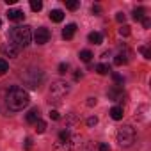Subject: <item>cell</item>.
I'll list each match as a JSON object with an SVG mask.
<instances>
[{
	"mask_svg": "<svg viewBox=\"0 0 151 151\" xmlns=\"http://www.w3.org/2000/svg\"><path fill=\"white\" fill-rule=\"evenodd\" d=\"M80 135L71 132L69 128L62 130L53 142V151H78L80 149Z\"/></svg>",
	"mask_w": 151,
	"mask_h": 151,
	"instance_id": "1",
	"label": "cell"
},
{
	"mask_svg": "<svg viewBox=\"0 0 151 151\" xmlns=\"http://www.w3.org/2000/svg\"><path fill=\"white\" fill-rule=\"evenodd\" d=\"M6 101H7V109H9V110L18 112V110H23V109L29 105L30 96H29V93H27L23 87L14 86V87H11V89H9Z\"/></svg>",
	"mask_w": 151,
	"mask_h": 151,
	"instance_id": "2",
	"label": "cell"
},
{
	"mask_svg": "<svg viewBox=\"0 0 151 151\" xmlns=\"http://www.w3.org/2000/svg\"><path fill=\"white\" fill-rule=\"evenodd\" d=\"M11 39L16 46L20 48H25L30 45V39H32V32H30V27L23 25V27H14L11 30Z\"/></svg>",
	"mask_w": 151,
	"mask_h": 151,
	"instance_id": "3",
	"label": "cell"
},
{
	"mask_svg": "<svg viewBox=\"0 0 151 151\" xmlns=\"http://www.w3.org/2000/svg\"><path fill=\"white\" fill-rule=\"evenodd\" d=\"M22 78H23V84H25L27 87H30V89H37V87L43 84V80H45V75H43L41 69L32 68V69H27V71L22 75Z\"/></svg>",
	"mask_w": 151,
	"mask_h": 151,
	"instance_id": "4",
	"label": "cell"
},
{
	"mask_svg": "<svg viewBox=\"0 0 151 151\" xmlns=\"http://www.w3.org/2000/svg\"><path fill=\"white\" fill-rule=\"evenodd\" d=\"M117 142L123 146V147H128L135 142V130L130 126V124H124L117 130Z\"/></svg>",
	"mask_w": 151,
	"mask_h": 151,
	"instance_id": "5",
	"label": "cell"
},
{
	"mask_svg": "<svg viewBox=\"0 0 151 151\" xmlns=\"http://www.w3.org/2000/svg\"><path fill=\"white\" fill-rule=\"evenodd\" d=\"M69 93V86L68 82L57 80L50 86V98H53V101H60V98H64Z\"/></svg>",
	"mask_w": 151,
	"mask_h": 151,
	"instance_id": "6",
	"label": "cell"
},
{
	"mask_svg": "<svg viewBox=\"0 0 151 151\" xmlns=\"http://www.w3.org/2000/svg\"><path fill=\"white\" fill-rule=\"evenodd\" d=\"M34 41H36L37 45H46V43L50 41V30H48L46 27H39V29L36 30V34H34Z\"/></svg>",
	"mask_w": 151,
	"mask_h": 151,
	"instance_id": "7",
	"label": "cell"
},
{
	"mask_svg": "<svg viewBox=\"0 0 151 151\" xmlns=\"http://www.w3.org/2000/svg\"><path fill=\"white\" fill-rule=\"evenodd\" d=\"M4 53L7 55V57H18L20 55V52H22V48L20 46H16L14 43H7V45H4Z\"/></svg>",
	"mask_w": 151,
	"mask_h": 151,
	"instance_id": "8",
	"label": "cell"
},
{
	"mask_svg": "<svg viewBox=\"0 0 151 151\" xmlns=\"http://www.w3.org/2000/svg\"><path fill=\"white\" fill-rule=\"evenodd\" d=\"M107 96H109V100H112V101H119V100L123 98V89H121L119 86H114V87H110V89L107 91Z\"/></svg>",
	"mask_w": 151,
	"mask_h": 151,
	"instance_id": "9",
	"label": "cell"
},
{
	"mask_svg": "<svg viewBox=\"0 0 151 151\" xmlns=\"http://www.w3.org/2000/svg\"><path fill=\"white\" fill-rule=\"evenodd\" d=\"M7 18H9L11 22H22V20L25 18V13H23L22 9H9V11H7Z\"/></svg>",
	"mask_w": 151,
	"mask_h": 151,
	"instance_id": "10",
	"label": "cell"
},
{
	"mask_svg": "<svg viewBox=\"0 0 151 151\" xmlns=\"http://www.w3.org/2000/svg\"><path fill=\"white\" fill-rule=\"evenodd\" d=\"M75 32H77V25H75V23H69V25L64 27V30H62V37H64V39H73Z\"/></svg>",
	"mask_w": 151,
	"mask_h": 151,
	"instance_id": "11",
	"label": "cell"
},
{
	"mask_svg": "<svg viewBox=\"0 0 151 151\" xmlns=\"http://www.w3.org/2000/svg\"><path fill=\"white\" fill-rule=\"evenodd\" d=\"M50 20L55 22V23H60L64 20V13L60 9H53V11H50Z\"/></svg>",
	"mask_w": 151,
	"mask_h": 151,
	"instance_id": "12",
	"label": "cell"
},
{
	"mask_svg": "<svg viewBox=\"0 0 151 151\" xmlns=\"http://www.w3.org/2000/svg\"><path fill=\"white\" fill-rule=\"evenodd\" d=\"M123 116H124V112H123V107H112V109H110V117H112L114 121H119V119H123Z\"/></svg>",
	"mask_w": 151,
	"mask_h": 151,
	"instance_id": "13",
	"label": "cell"
},
{
	"mask_svg": "<svg viewBox=\"0 0 151 151\" xmlns=\"http://www.w3.org/2000/svg\"><path fill=\"white\" fill-rule=\"evenodd\" d=\"M25 119H27V123H29V124H34V123L39 119V110H37V109H30Z\"/></svg>",
	"mask_w": 151,
	"mask_h": 151,
	"instance_id": "14",
	"label": "cell"
},
{
	"mask_svg": "<svg viewBox=\"0 0 151 151\" xmlns=\"http://www.w3.org/2000/svg\"><path fill=\"white\" fill-rule=\"evenodd\" d=\"M87 39H89V43H93V45H101L103 36H101L100 32H91V34L87 36Z\"/></svg>",
	"mask_w": 151,
	"mask_h": 151,
	"instance_id": "15",
	"label": "cell"
},
{
	"mask_svg": "<svg viewBox=\"0 0 151 151\" xmlns=\"http://www.w3.org/2000/svg\"><path fill=\"white\" fill-rule=\"evenodd\" d=\"M66 7L69 11H77L80 7V0H66Z\"/></svg>",
	"mask_w": 151,
	"mask_h": 151,
	"instance_id": "16",
	"label": "cell"
},
{
	"mask_svg": "<svg viewBox=\"0 0 151 151\" xmlns=\"http://www.w3.org/2000/svg\"><path fill=\"white\" fill-rule=\"evenodd\" d=\"M144 13H146V11H144L142 7L133 9V20H135V22H142V20H144Z\"/></svg>",
	"mask_w": 151,
	"mask_h": 151,
	"instance_id": "17",
	"label": "cell"
},
{
	"mask_svg": "<svg viewBox=\"0 0 151 151\" xmlns=\"http://www.w3.org/2000/svg\"><path fill=\"white\" fill-rule=\"evenodd\" d=\"M34 124H36V132H37V133H45V132H46V123H45L43 119H37Z\"/></svg>",
	"mask_w": 151,
	"mask_h": 151,
	"instance_id": "18",
	"label": "cell"
},
{
	"mask_svg": "<svg viewBox=\"0 0 151 151\" xmlns=\"http://www.w3.org/2000/svg\"><path fill=\"white\" fill-rule=\"evenodd\" d=\"M82 151H100L98 142H86L84 147H82Z\"/></svg>",
	"mask_w": 151,
	"mask_h": 151,
	"instance_id": "19",
	"label": "cell"
},
{
	"mask_svg": "<svg viewBox=\"0 0 151 151\" xmlns=\"http://www.w3.org/2000/svg\"><path fill=\"white\" fill-rule=\"evenodd\" d=\"M30 9H32L34 13L41 11V9H43V2H41V0H30Z\"/></svg>",
	"mask_w": 151,
	"mask_h": 151,
	"instance_id": "20",
	"label": "cell"
},
{
	"mask_svg": "<svg viewBox=\"0 0 151 151\" xmlns=\"http://www.w3.org/2000/svg\"><path fill=\"white\" fill-rule=\"evenodd\" d=\"M126 62H128L126 53H119V55L114 59V64H116V66H121V64H126Z\"/></svg>",
	"mask_w": 151,
	"mask_h": 151,
	"instance_id": "21",
	"label": "cell"
},
{
	"mask_svg": "<svg viewBox=\"0 0 151 151\" xmlns=\"http://www.w3.org/2000/svg\"><path fill=\"white\" fill-rule=\"evenodd\" d=\"M9 71V64H7V60L6 59H0V77L2 75H6Z\"/></svg>",
	"mask_w": 151,
	"mask_h": 151,
	"instance_id": "22",
	"label": "cell"
},
{
	"mask_svg": "<svg viewBox=\"0 0 151 151\" xmlns=\"http://www.w3.org/2000/svg\"><path fill=\"white\" fill-rule=\"evenodd\" d=\"M93 59V53L89 52V50H82L80 52V60H84V62H89Z\"/></svg>",
	"mask_w": 151,
	"mask_h": 151,
	"instance_id": "23",
	"label": "cell"
},
{
	"mask_svg": "<svg viewBox=\"0 0 151 151\" xmlns=\"http://www.w3.org/2000/svg\"><path fill=\"white\" fill-rule=\"evenodd\" d=\"M96 71H98L100 75H107V73L110 71V66H109V64H98V66H96Z\"/></svg>",
	"mask_w": 151,
	"mask_h": 151,
	"instance_id": "24",
	"label": "cell"
},
{
	"mask_svg": "<svg viewBox=\"0 0 151 151\" xmlns=\"http://www.w3.org/2000/svg\"><path fill=\"white\" fill-rule=\"evenodd\" d=\"M139 52H140V53H142L146 59H151V52H149L146 46H139Z\"/></svg>",
	"mask_w": 151,
	"mask_h": 151,
	"instance_id": "25",
	"label": "cell"
},
{
	"mask_svg": "<svg viewBox=\"0 0 151 151\" xmlns=\"http://www.w3.org/2000/svg\"><path fill=\"white\" fill-rule=\"evenodd\" d=\"M119 34H121V36H124V37H126V36H130V27H128V25H123V27L119 29Z\"/></svg>",
	"mask_w": 151,
	"mask_h": 151,
	"instance_id": "26",
	"label": "cell"
},
{
	"mask_svg": "<svg viewBox=\"0 0 151 151\" xmlns=\"http://www.w3.org/2000/svg\"><path fill=\"white\" fill-rule=\"evenodd\" d=\"M68 69H69V64H68V62H60V64H59V73H62V75H64Z\"/></svg>",
	"mask_w": 151,
	"mask_h": 151,
	"instance_id": "27",
	"label": "cell"
},
{
	"mask_svg": "<svg viewBox=\"0 0 151 151\" xmlns=\"http://www.w3.org/2000/svg\"><path fill=\"white\" fill-rule=\"evenodd\" d=\"M48 116H50V119H53V121H59V119H60V114H59L57 110H50Z\"/></svg>",
	"mask_w": 151,
	"mask_h": 151,
	"instance_id": "28",
	"label": "cell"
},
{
	"mask_svg": "<svg viewBox=\"0 0 151 151\" xmlns=\"http://www.w3.org/2000/svg\"><path fill=\"white\" fill-rule=\"evenodd\" d=\"M96 103H98V100H96V98H93V96H91V98H87V101H86V105H87V107H94Z\"/></svg>",
	"mask_w": 151,
	"mask_h": 151,
	"instance_id": "29",
	"label": "cell"
},
{
	"mask_svg": "<svg viewBox=\"0 0 151 151\" xmlns=\"http://www.w3.org/2000/svg\"><path fill=\"white\" fill-rule=\"evenodd\" d=\"M98 147H100V151H110V146L105 142H98Z\"/></svg>",
	"mask_w": 151,
	"mask_h": 151,
	"instance_id": "30",
	"label": "cell"
},
{
	"mask_svg": "<svg viewBox=\"0 0 151 151\" xmlns=\"http://www.w3.org/2000/svg\"><path fill=\"white\" fill-rule=\"evenodd\" d=\"M112 78H114V82H117V84H123V77L119 73H112Z\"/></svg>",
	"mask_w": 151,
	"mask_h": 151,
	"instance_id": "31",
	"label": "cell"
},
{
	"mask_svg": "<svg viewBox=\"0 0 151 151\" xmlns=\"http://www.w3.org/2000/svg\"><path fill=\"white\" fill-rule=\"evenodd\" d=\"M98 124V117H89L87 119V126H96Z\"/></svg>",
	"mask_w": 151,
	"mask_h": 151,
	"instance_id": "32",
	"label": "cell"
},
{
	"mask_svg": "<svg viewBox=\"0 0 151 151\" xmlns=\"http://www.w3.org/2000/svg\"><path fill=\"white\" fill-rule=\"evenodd\" d=\"M32 149V139H25V151Z\"/></svg>",
	"mask_w": 151,
	"mask_h": 151,
	"instance_id": "33",
	"label": "cell"
},
{
	"mask_svg": "<svg viewBox=\"0 0 151 151\" xmlns=\"http://www.w3.org/2000/svg\"><path fill=\"white\" fill-rule=\"evenodd\" d=\"M124 18H126V16H124V13H117V14H116V20H117L119 23H123V22H124Z\"/></svg>",
	"mask_w": 151,
	"mask_h": 151,
	"instance_id": "34",
	"label": "cell"
},
{
	"mask_svg": "<svg viewBox=\"0 0 151 151\" xmlns=\"http://www.w3.org/2000/svg\"><path fill=\"white\" fill-rule=\"evenodd\" d=\"M142 25H144V29H149V27H151V20L144 16V20H142Z\"/></svg>",
	"mask_w": 151,
	"mask_h": 151,
	"instance_id": "35",
	"label": "cell"
},
{
	"mask_svg": "<svg viewBox=\"0 0 151 151\" xmlns=\"http://www.w3.org/2000/svg\"><path fill=\"white\" fill-rule=\"evenodd\" d=\"M93 13H96V14H100V13H101V7H100L98 4H96V6H93Z\"/></svg>",
	"mask_w": 151,
	"mask_h": 151,
	"instance_id": "36",
	"label": "cell"
},
{
	"mask_svg": "<svg viewBox=\"0 0 151 151\" xmlns=\"http://www.w3.org/2000/svg\"><path fill=\"white\" fill-rule=\"evenodd\" d=\"M80 78H82V71L78 69L77 73H75V80H80Z\"/></svg>",
	"mask_w": 151,
	"mask_h": 151,
	"instance_id": "37",
	"label": "cell"
},
{
	"mask_svg": "<svg viewBox=\"0 0 151 151\" xmlns=\"http://www.w3.org/2000/svg\"><path fill=\"white\" fill-rule=\"evenodd\" d=\"M0 27H2V20H0Z\"/></svg>",
	"mask_w": 151,
	"mask_h": 151,
	"instance_id": "38",
	"label": "cell"
}]
</instances>
